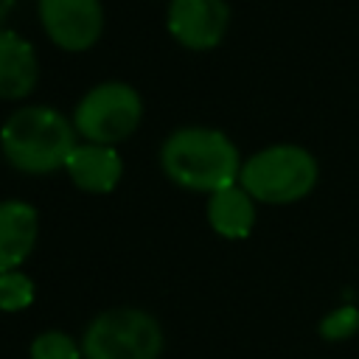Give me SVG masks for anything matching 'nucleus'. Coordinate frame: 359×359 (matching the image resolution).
Returning <instances> with one entry per match:
<instances>
[{
  "label": "nucleus",
  "mask_w": 359,
  "mask_h": 359,
  "mask_svg": "<svg viewBox=\"0 0 359 359\" xmlns=\"http://www.w3.org/2000/svg\"><path fill=\"white\" fill-rule=\"evenodd\" d=\"M157 157L163 174L174 185L199 194H216L236 185L244 165L238 146L213 126H180L168 132Z\"/></svg>",
  "instance_id": "obj_1"
},
{
  "label": "nucleus",
  "mask_w": 359,
  "mask_h": 359,
  "mask_svg": "<svg viewBox=\"0 0 359 359\" xmlns=\"http://www.w3.org/2000/svg\"><path fill=\"white\" fill-rule=\"evenodd\" d=\"M73 149V121L45 104L20 107L0 126V151L8 165L22 174H50L65 168Z\"/></svg>",
  "instance_id": "obj_2"
},
{
  "label": "nucleus",
  "mask_w": 359,
  "mask_h": 359,
  "mask_svg": "<svg viewBox=\"0 0 359 359\" xmlns=\"http://www.w3.org/2000/svg\"><path fill=\"white\" fill-rule=\"evenodd\" d=\"M320 168L309 149L275 143L250 154L241 165L238 185L264 205H292L311 194Z\"/></svg>",
  "instance_id": "obj_3"
},
{
  "label": "nucleus",
  "mask_w": 359,
  "mask_h": 359,
  "mask_svg": "<svg viewBox=\"0 0 359 359\" xmlns=\"http://www.w3.org/2000/svg\"><path fill=\"white\" fill-rule=\"evenodd\" d=\"M163 348L165 337L157 317L137 306L104 309L81 334L84 359H160Z\"/></svg>",
  "instance_id": "obj_4"
},
{
  "label": "nucleus",
  "mask_w": 359,
  "mask_h": 359,
  "mask_svg": "<svg viewBox=\"0 0 359 359\" xmlns=\"http://www.w3.org/2000/svg\"><path fill=\"white\" fill-rule=\"evenodd\" d=\"M143 118V98L126 81H101L90 87L76 109H73V129L87 143L115 146L135 135Z\"/></svg>",
  "instance_id": "obj_5"
},
{
  "label": "nucleus",
  "mask_w": 359,
  "mask_h": 359,
  "mask_svg": "<svg viewBox=\"0 0 359 359\" xmlns=\"http://www.w3.org/2000/svg\"><path fill=\"white\" fill-rule=\"evenodd\" d=\"M36 14L48 39L67 50H90L104 31L101 0H36Z\"/></svg>",
  "instance_id": "obj_6"
},
{
  "label": "nucleus",
  "mask_w": 359,
  "mask_h": 359,
  "mask_svg": "<svg viewBox=\"0 0 359 359\" xmlns=\"http://www.w3.org/2000/svg\"><path fill=\"white\" fill-rule=\"evenodd\" d=\"M168 34L188 50H213L230 25V6L224 0H168Z\"/></svg>",
  "instance_id": "obj_7"
},
{
  "label": "nucleus",
  "mask_w": 359,
  "mask_h": 359,
  "mask_svg": "<svg viewBox=\"0 0 359 359\" xmlns=\"http://www.w3.org/2000/svg\"><path fill=\"white\" fill-rule=\"evenodd\" d=\"M39 238V213L31 202H0V272L20 269Z\"/></svg>",
  "instance_id": "obj_8"
},
{
  "label": "nucleus",
  "mask_w": 359,
  "mask_h": 359,
  "mask_svg": "<svg viewBox=\"0 0 359 359\" xmlns=\"http://www.w3.org/2000/svg\"><path fill=\"white\" fill-rule=\"evenodd\" d=\"M65 168L73 185L87 194H109L118 188L123 177L121 154L115 151V146H101V143H76Z\"/></svg>",
  "instance_id": "obj_9"
},
{
  "label": "nucleus",
  "mask_w": 359,
  "mask_h": 359,
  "mask_svg": "<svg viewBox=\"0 0 359 359\" xmlns=\"http://www.w3.org/2000/svg\"><path fill=\"white\" fill-rule=\"evenodd\" d=\"M39 59L28 39L17 31L0 28V98L17 101L36 90Z\"/></svg>",
  "instance_id": "obj_10"
},
{
  "label": "nucleus",
  "mask_w": 359,
  "mask_h": 359,
  "mask_svg": "<svg viewBox=\"0 0 359 359\" xmlns=\"http://www.w3.org/2000/svg\"><path fill=\"white\" fill-rule=\"evenodd\" d=\"M205 213H208V224L213 227V233L230 241L247 238L255 227V199L238 182L224 191L210 194Z\"/></svg>",
  "instance_id": "obj_11"
},
{
  "label": "nucleus",
  "mask_w": 359,
  "mask_h": 359,
  "mask_svg": "<svg viewBox=\"0 0 359 359\" xmlns=\"http://www.w3.org/2000/svg\"><path fill=\"white\" fill-rule=\"evenodd\" d=\"M34 297H36V286L22 269L0 272V311L6 314L25 311L34 303Z\"/></svg>",
  "instance_id": "obj_12"
},
{
  "label": "nucleus",
  "mask_w": 359,
  "mask_h": 359,
  "mask_svg": "<svg viewBox=\"0 0 359 359\" xmlns=\"http://www.w3.org/2000/svg\"><path fill=\"white\" fill-rule=\"evenodd\" d=\"M28 356L31 359H84V351H81V342H76L70 334L59 328H48L31 339Z\"/></svg>",
  "instance_id": "obj_13"
},
{
  "label": "nucleus",
  "mask_w": 359,
  "mask_h": 359,
  "mask_svg": "<svg viewBox=\"0 0 359 359\" xmlns=\"http://www.w3.org/2000/svg\"><path fill=\"white\" fill-rule=\"evenodd\" d=\"M359 331V309L356 306H339L328 311L320 323V334L325 339H345Z\"/></svg>",
  "instance_id": "obj_14"
},
{
  "label": "nucleus",
  "mask_w": 359,
  "mask_h": 359,
  "mask_svg": "<svg viewBox=\"0 0 359 359\" xmlns=\"http://www.w3.org/2000/svg\"><path fill=\"white\" fill-rule=\"evenodd\" d=\"M11 8H14V0H0V28H3L6 17L11 14Z\"/></svg>",
  "instance_id": "obj_15"
}]
</instances>
